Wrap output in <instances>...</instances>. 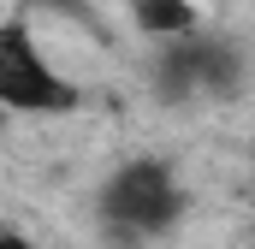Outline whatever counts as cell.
I'll use <instances>...</instances> for the list:
<instances>
[{
  "label": "cell",
  "mask_w": 255,
  "mask_h": 249,
  "mask_svg": "<svg viewBox=\"0 0 255 249\" xmlns=\"http://www.w3.org/2000/svg\"><path fill=\"white\" fill-rule=\"evenodd\" d=\"M184 214H190V196L178 184V172L166 160H154V154L125 160L95 196V226H101L107 249H148Z\"/></svg>",
  "instance_id": "6da1fadb"
},
{
  "label": "cell",
  "mask_w": 255,
  "mask_h": 249,
  "mask_svg": "<svg viewBox=\"0 0 255 249\" xmlns=\"http://www.w3.org/2000/svg\"><path fill=\"white\" fill-rule=\"evenodd\" d=\"M250 65L238 54V42L196 30L178 42H154V65H148V89L166 107H190V101H232L244 95Z\"/></svg>",
  "instance_id": "7a4b0ae2"
},
{
  "label": "cell",
  "mask_w": 255,
  "mask_h": 249,
  "mask_svg": "<svg viewBox=\"0 0 255 249\" xmlns=\"http://www.w3.org/2000/svg\"><path fill=\"white\" fill-rule=\"evenodd\" d=\"M0 107H12V113H48V119L83 107V89L48 65V54L36 48V36H30L24 18H12L0 30Z\"/></svg>",
  "instance_id": "3957f363"
},
{
  "label": "cell",
  "mask_w": 255,
  "mask_h": 249,
  "mask_svg": "<svg viewBox=\"0 0 255 249\" xmlns=\"http://www.w3.org/2000/svg\"><path fill=\"white\" fill-rule=\"evenodd\" d=\"M130 18L142 24L148 42H178V36H196L202 30V12L190 0H130Z\"/></svg>",
  "instance_id": "277c9868"
},
{
  "label": "cell",
  "mask_w": 255,
  "mask_h": 249,
  "mask_svg": "<svg viewBox=\"0 0 255 249\" xmlns=\"http://www.w3.org/2000/svg\"><path fill=\"white\" fill-rule=\"evenodd\" d=\"M18 6H36V12H48V18H65V24H77L83 36H95L101 48H113V30H107V18H101L89 0H18Z\"/></svg>",
  "instance_id": "5b68a950"
},
{
  "label": "cell",
  "mask_w": 255,
  "mask_h": 249,
  "mask_svg": "<svg viewBox=\"0 0 255 249\" xmlns=\"http://www.w3.org/2000/svg\"><path fill=\"white\" fill-rule=\"evenodd\" d=\"M0 249H30V238L24 232H0Z\"/></svg>",
  "instance_id": "8992f818"
}]
</instances>
